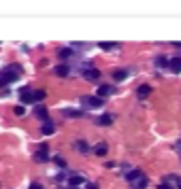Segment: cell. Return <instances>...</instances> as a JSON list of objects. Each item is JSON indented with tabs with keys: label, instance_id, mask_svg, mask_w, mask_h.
Returning a JSON list of instances; mask_svg holds the SVG:
<instances>
[{
	"label": "cell",
	"instance_id": "cell-1",
	"mask_svg": "<svg viewBox=\"0 0 181 189\" xmlns=\"http://www.w3.org/2000/svg\"><path fill=\"white\" fill-rule=\"evenodd\" d=\"M15 79H17V75H15V72H9V70H6V72H2V75H0V87H2V85H6V83H11V81H15Z\"/></svg>",
	"mask_w": 181,
	"mask_h": 189
},
{
	"label": "cell",
	"instance_id": "cell-2",
	"mask_svg": "<svg viewBox=\"0 0 181 189\" xmlns=\"http://www.w3.org/2000/svg\"><path fill=\"white\" fill-rule=\"evenodd\" d=\"M19 96H21V102H24V104H30V102H34V94H32L28 87H24Z\"/></svg>",
	"mask_w": 181,
	"mask_h": 189
},
{
	"label": "cell",
	"instance_id": "cell-3",
	"mask_svg": "<svg viewBox=\"0 0 181 189\" xmlns=\"http://www.w3.org/2000/svg\"><path fill=\"white\" fill-rule=\"evenodd\" d=\"M85 102L90 104V108H98V106H102V98H98V96H92V98H85Z\"/></svg>",
	"mask_w": 181,
	"mask_h": 189
},
{
	"label": "cell",
	"instance_id": "cell-4",
	"mask_svg": "<svg viewBox=\"0 0 181 189\" xmlns=\"http://www.w3.org/2000/svg\"><path fill=\"white\" fill-rule=\"evenodd\" d=\"M53 72H55L58 77H66V75L70 72V68H68L66 64H60V66H55V70H53Z\"/></svg>",
	"mask_w": 181,
	"mask_h": 189
},
{
	"label": "cell",
	"instance_id": "cell-5",
	"mask_svg": "<svg viewBox=\"0 0 181 189\" xmlns=\"http://www.w3.org/2000/svg\"><path fill=\"white\" fill-rule=\"evenodd\" d=\"M41 132H43L45 136H51V134L55 132V125H53V123H49V121H45V123H43V128H41Z\"/></svg>",
	"mask_w": 181,
	"mask_h": 189
},
{
	"label": "cell",
	"instance_id": "cell-6",
	"mask_svg": "<svg viewBox=\"0 0 181 189\" xmlns=\"http://www.w3.org/2000/svg\"><path fill=\"white\" fill-rule=\"evenodd\" d=\"M34 159H36V162H45L47 159V144H41V151H36Z\"/></svg>",
	"mask_w": 181,
	"mask_h": 189
},
{
	"label": "cell",
	"instance_id": "cell-7",
	"mask_svg": "<svg viewBox=\"0 0 181 189\" xmlns=\"http://www.w3.org/2000/svg\"><path fill=\"white\" fill-rule=\"evenodd\" d=\"M136 94H138V98H147V96L151 94V87H149V85H138Z\"/></svg>",
	"mask_w": 181,
	"mask_h": 189
},
{
	"label": "cell",
	"instance_id": "cell-8",
	"mask_svg": "<svg viewBox=\"0 0 181 189\" xmlns=\"http://www.w3.org/2000/svg\"><path fill=\"white\" fill-rule=\"evenodd\" d=\"M168 66H171V70H173V72H181V57H173Z\"/></svg>",
	"mask_w": 181,
	"mask_h": 189
},
{
	"label": "cell",
	"instance_id": "cell-9",
	"mask_svg": "<svg viewBox=\"0 0 181 189\" xmlns=\"http://www.w3.org/2000/svg\"><path fill=\"white\" fill-rule=\"evenodd\" d=\"M141 176H143V172H138V170H132L130 174H126V179H128V181H132V183H134V181H138Z\"/></svg>",
	"mask_w": 181,
	"mask_h": 189
},
{
	"label": "cell",
	"instance_id": "cell-10",
	"mask_svg": "<svg viewBox=\"0 0 181 189\" xmlns=\"http://www.w3.org/2000/svg\"><path fill=\"white\" fill-rule=\"evenodd\" d=\"M94 151H96V155H100V157H102V155H107V144H104V142H100V144H96V149H94Z\"/></svg>",
	"mask_w": 181,
	"mask_h": 189
},
{
	"label": "cell",
	"instance_id": "cell-11",
	"mask_svg": "<svg viewBox=\"0 0 181 189\" xmlns=\"http://www.w3.org/2000/svg\"><path fill=\"white\" fill-rule=\"evenodd\" d=\"M126 75H128L126 70H115V72H113V79H115V81H124Z\"/></svg>",
	"mask_w": 181,
	"mask_h": 189
},
{
	"label": "cell",
	"instance_id": "cell-12",
	"mask_svg": "<svg viewBox=\"0 0 181 189\" xmlns=\"http://www.w3.org/2000/svg\"><path fill=\"white\" fill-rule=\"evenodd\" d=\"M111 121H113V117H111V115H102V117L98 119V123H100V125H111Z\"/></svg>",
	"mask_w": 181,
	"mask_h": 189
},
{
	"label": "cell",
	"instance_id": "cell-13",
	"mask_svg": "<svg viewBox=\"0 0 181 189\" xmlns=\"http://www.w3.org/2000/svg\"><path fill=\"white\" fill-rule=\"evenodd\" d=\"M81 183H83V176H81V174L70 176V185H73V187H77V185H81Z\"/></svg>",
	"mask_w": 181,
	"mask_h": 189
},
{
	"label": "cell",
	"instance_id": "cell-14",
	"mask_svg": "<svg viewBox=\"0 0 181 189\" xmlns=\"http://www.w3.org/2000/svg\"><path fill=\"white\" fill-rule=\"evenodd\" d=\"M111 94V87H107V85H102V87H98V98H104V96Z\"/></svg>",
	"mask_w": 181,
	"mask_h": 189
},
{
	"label": "cell",
	"instance_id": "cell-15",
	"mask_svg": "<svg viewBox=\"0 0 181 189\" xmlns=\"http://www.w3.org/2000/svg\"><path fill=\"white\" fill-rule=\"evenodd\" d=\"M58 55H60V57H62V60H66V57H70V55H73V49H60V53H58Z\"/></svg>",
	"mask_w": 181,
	"mask_h": 189
},
{
	"label": "cell",
	"instance_id": "cell-16",
	"mask_svg": "<svg viewBox=\"0 0 181 189\" xmlns=\"http://www.w3.org/2000/svg\"><path fill=\"white\" fill-rule=\"evenodd\" d=\"M85 77H88V79H98V77H100V70L92 68V70H88V72H85Z\"/></svg>",
	"mask_w": 181,
	"mask_h": 189
},
{
	"label": "cell",
	"instance_id": "cell-17",
	"mask_svg": "<svg viewBox=\"0 0 181 189\" xmlns=\"http://www.w3.org/2000/svg\"><path fill=\"white\" fill-rule=\"evenodd\" d=\"M36 117H41V119H47V111H45V106H36Z\"/></svg>",
	"mask_w": 181,
	"mask_h": 189
},
{
	"label": "cell",
	"instance_id": "cell-18",
	"mask_svg": "<svg viewBox=\"0 0 181 189\" xmlns=\"http://www.w3.org/2000/svg\"><path fill=\"white\" fill-rule=\"evenodd\" d=\"M77 149H79V151H83V153H85V151H90L88 142H83V140H79V142H77Z\"/></svg>",
	"mask_w": 181,
	"mask_h": 189
},
{
	"label": "cell",
	"instance_id": "cell-19",
	"mask_svg": "<svg viewBox=\"0 0 181 189\" xmlns=\"http://www.w3.org/2000/svg\"><path fill=\"white\" fill-rule=\"evenodd\" d=\"M136 183V187L141 189V187H145V185H147V179H145V176H141V179H138V181H134Z\"/></svg>",
	"mask_w": 181,
	"mask_h": 189
},
{
	"label": "cell",
	"instance_id": "cell-20",
	"mask_svg": "<svg viewBox=\"0 0 181 189\" xmlns=\"http://www.w3.org/2000/svg\"><path fill=\"white\" fill-rule=\"evenodd\" d=\"M43 98H45V92H34V102L43 100Z\"/></svg>",
	"mask_w": 181,
	"mask_h": 189
},
{
	"label": "cell",
	"instance_id": "cell-21",
	"mask_svg": "<svg viewBox=\"0 0 181 189\" xmlns=\"http://www.w3.org/2000/svg\"><path fill=\"white\" fill-rule=\"evenodd\" d=\"M24 113H26V106H21V104L15 106V115H24Z\"/></svg>",
	"mask_w": 181,
	"mask_h": 189
},
{
	"label": "cell",
	"instance_id": "cell-22",
	"mask_svg": "<svg viewBox=\"0 0 181 189\" xmlns=\"http://www.w3.org/2000/svg\"><path fill=\"white\" fill-rule=\"evenodd\" d=\"M100 49H104V51H109V49H113L111 43H100Z\"/></svg>",
	"mask_w": 181,
	"mask_h": 189
},
{
	"label": "cell",
	"instance_id": "cell-23",
	"mask_svg": "<svg viewBox=\"0 0 181 189\" xmlns=\"http://www.w3.org/2000/svg\"><path fill=\"white\" fill-rule=\"evenodd\" d=\"M55 162H58V164H60V166H66V162H64V159H62V157H60V155H55Z\"/></svg>",
	"mask_w": 181,
	"mask_h": 189
},
{
	"label": "cell",
	"instance_id": "cell-24",
	"mask_svg": "<svg viewBox=\"0 0 181 189\" xmlns=\"http://www.w3.org/2000/svg\"><path fill=\"white\" fill-rule=\"evenodd\" d=\"M30 189H43V187H41L39 183H32V185H30Z\"/></svg>",
	"mask_w": 181,
	"mask_h": 189
},
{
	"label": "cell",
	"instance_id": "cell-25",
	"mask_svg": "<svg viewBox=\"0 0 181 189\" xmlns=\"http://www.w3.org/2000/svg\"><path fill=\"white\" fill-rule=\"evenodd\" d=\"M158 189H173V187H171V185H160Z\"/></svg>",
	"mask_w": 181,
	"mask_h": 189
},
{
	"label": "cell",
	"instance_id": "cell-26",
	"mask_svg": "<svg viewBox=\"0 0 181 189\" xmlns=\"http://www.w3.org/2000/svg\"><path fill=\"white\" fill-rule=\"evenodd\" d=\"M85 189H98V187H96V185H90V183H88V187H85Z\"/></svg>",
	"mask_w": 181,
	"mask_h": 189
},
{
	"label": "cell",
	"instance_id": "cell-27",
	"mask_svg": "<svg viewBox=\"0 0 181 189\" xmlns=\"http://www.w3.org/2000/svg\"><path fill=\"white\" fill-rule=\"evenodd\" d=\"M179 189H181V183H179Z\"/></svg>",
	"mask_w": 181,
	"mask_h": 189
},
{
	"label": "cell",
	"instance_id": "cell-28",
	"mask_svg": "<svg viewBox=\"0 0 181 189\" xmlns=\"http://www.w3.org/2000/svg\"><path fill=\"white\" fill-rule=\"evenodd\" d=\"M73 189H75V187H73Z\"/></svg>",
	"mask_w": 181,
	"mask_h": 189
}]
</instances>
